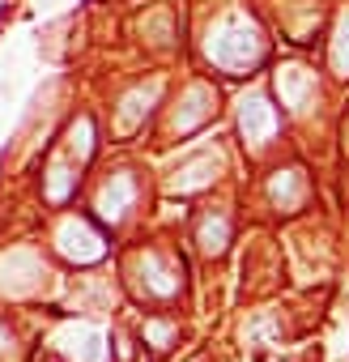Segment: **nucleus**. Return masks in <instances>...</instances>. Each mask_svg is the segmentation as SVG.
Here are the masks:
<instances>
[]
</instances>
